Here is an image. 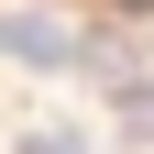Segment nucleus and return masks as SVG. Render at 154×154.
Returning a JSON list of instances; mask_svg holds the SVG:
<instances>
[{
    "instance_id": "f03ea898",
    "label": "nucleus",
    "mask_w": 154,
    "mask_h": 154,
    "mask_svg": "<svg viewBox=\"0 0 154 154\" xmlns=\"http://www.w3.org/2000/svg\"><path fill=\"white\" fill-rule=\"evenodd\" d=\"M11 154H88V132H66V121H33L22 143H11Z\"/></svg>"
},
{
    "instance_id": "f257e3e1",
    "label": "nucleus",
    "mask_w": 154,
    "mask_h": 154,
    "mask_svg": "<svg viewBox=\"0 0 154 154\" xmlns=\"http://www.w3.org/2000/svg\"><path fill=\"white\" fill-rule=\"evenodd\" d=\"M0 55H11V66H88V44H77L55 11H0Z\"/></svg>"
},
{
    "instance_id": "7ed1b4c3",
    "label": "nucleus",
    "mask_w": 154,
    "mask_h": 154,
    "mask_svg": "<svg viewBox=\"0 0 154 154\" xmlns=\"http://www.w3.org/2000/svg\"><path fill=\"white\" fill-rule=\"evenodd\" d=\"M121 11H132V22H154V0H121Z\"/></svg>"
}]
</instances>
